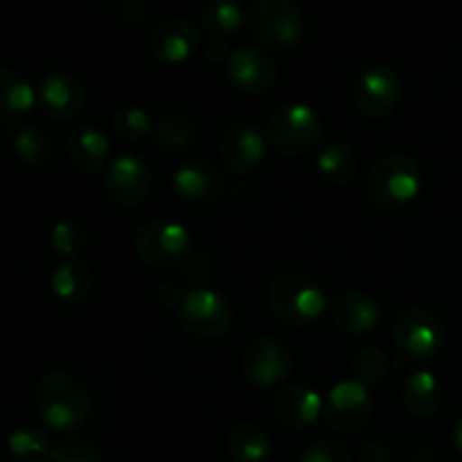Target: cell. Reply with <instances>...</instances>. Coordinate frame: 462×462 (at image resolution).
Wrapping results in <instances>:
<instances>
[{"instance_id":"6da1fadb","label":"cell","mask_w":462,"mask_h":462,"mask_svg":"<svg viewBox=\"0 0 462 462\" xmlns=\"http://www.w3.org/2000/svg\"><path fill=\"white\" fill-rule=\"evenodd\" d=\"M34 404L48 429L68 433L79 429L90 415V397L79 379L68 373H45L34 391Z\"/></svg>"},{"instance_id":"7a4b0ae2","label":"cell","mask_w":462,"mask_h":462,"mask_svg":"<svg viewBox=\"0 0 462 462\" xmlns=\"http://www.w3.org/2000/svg\"><path fill=\"white\" fill-rule=\"evenodd\" d=\"M328 298L323 289L302 273H282L269 287V310L282 325L310 328L325 314Z\"/></svg>"},{"instance_id":"3957f363","label":"cell","mask_w":462,"mask_h":462,"mask_svg":"<svg viewBox=\"0 0 462 462\" xmlns=\"http://www.w3.org/2000/svg\"><path fill=\"white\" fill-rule=\"evenodd\" d=\"M422 188V171L415 158L393 153L382 158L365 179V194L379 210H400L409 206Z\"/></svg>"},{"instance_id":"277c9868","label":"cell","mask_w":462,"mask_h":462,"mask_svg":"<svg viewBox=\"0 0 462 462\" xmlns=\"http://www.w3.org/2000/svg\"><path fill=\"white\" fill-rule=\"evenodd\" d=\"M264 134L273 152L282 156H302L319 144L323 122L307 104H282L266 117Z\"/></svg>"},{"instance_id":"5b68a950","label":"cell","mask_w":462,"mask_h":462,"mask_svg":"<svg viewBox=\"0 0 462 462\" xmlns=\"http://www.w3.org/2000/svg\"><path fill=\"white\" fill-rule=\"evenodd\" d=\"M140 260L156 269L183 266L192 255V237L188 228L174 219H152L138 228L134 237Z\"/></svg>"},{"instance_id":"8992f818","label":"cell","mask_w":462,"mask_h":462,"mask_svg":"<svg viewBox=\"0 0 462 462\" xmlns=\"http://www.w3.org/2000/svg\"><path fill=\"white\" fill-rule=\"evenodd\" d=\"M253 36L269 48H289L305 32V18L291 0H257L248 14Z\"/></svg>"},{"instance_id":"52a82bcc","label":"cell","mask_w":462,"mask_h":462,"mask_svg":"<svg viewBox=\"0 0 462 462\" xmlns=\"http://www.w3.org/2000/svg\"><path fill=\"white\" fill-rule=\"evenodd\" d=\"M402 77L386 63L370 66L356 77L352 86V102L365 117H386L397 108L402 99Z\"/></svg>"},{"instance_id":"ba28073f","label":"cell","mask_w":462,"mask_h":462,"mask_svg":"<svg viewBox=\"0 0 462 462\" xmlns=\"http://www.w3.org/2000/svg\"><path fill=\"white\" fill-rule=\"evenodd\" d=\"M395 343L409 361H429L445 346V328L433 311L411 307L397 319Z\"/></svg>"},{"instance_id":"9c48e42d","label":"cell","mask_w":462,"mask_h":462,"mask_svg":"<svg viewBox=\"0 0 462 462\" xmlns=\"http://www.w3.org/2000/svg\"><path fill=\"white\" fill-rule=\"evenodd\" d=\"M179 320L185 332L194 337L217 338L228 332L233 323V310L221 293L212 289H192L183 296Z\"/></svg>"},{"instance_id":"30bf717a","label":"cell","mask_w":462,"mask_h":462,"mask_svg":"<svg viewBox=\"0 0 462 462\" xmlns=\"http://www.w3.org/2000/svg\"><path fill=\"white\" fill-rule=\"evenodd\" d=\"M153 174L147 161L135 153H122L108 165L104 189L108 201L122 208H134L147 199L152 192Z\"/></svg>"},{"instance_id":"8fae6325","label":"cell","mask_w":462,"mask_h":462,"mask_svg":"<svg viewBox=\"0 0 462 462\" xmlns=\"http://www.w3.org/2000/svg\"><path fill=\"white\" fill-rule=\"evenodd\" d=\"M370 413H373L370 393L356 379L338 382L328 393L323 415L334 431L356 433L361 427H365V422L370 420Z\"/></svg>"},{"instance_id":"7c38bea8","label":"cell","mask_w":462,"mask_h":462,"mask_svg":"<svg viewBox=\"0 0 462 462\" xmlns=\"http://www.w3.org/2000/svg\"><path fill=\"white\" fill-rule=\"evenodd\" d=\"M239 365L248 382L269 388L291 373V352L280 338H257L244 347Z\"/></svg>"},{"instance_id":"4fadbf2b","label":"cell","mask_w":462,"mask_h":462,"mask_svg":"<svg viewBox=\"0 0 462 462\" xmlns=\"http://www.w3.org/2000/svg\"><path fill=\"white\" fill-rule=\"evenodd\" d=\"M226 75L239 93L264 95L278 81V66L264 50L242 45L230 52V59L226 61Z\"/></svg>"},{"instance_id":"5bb4252c","label":"cell","mask_w":462,"mask_h":462,"mask_svg":"<svg viewBox=\"0 0 462 462\" xmlns=\"http://www.w3.org/2000/svg\"><path fill=\"white\" fill-rule=\"evenodd\" d=\"M88 95L84 84L75 75L54 70L41 79L39 108L45 117L54 122H70L84 113Z\"/></svg>"},{"instance_id":"9a60e30c","label":"cell","mask_w":462,"mask_h":462,"mask_svg":"<svg viewBox=\"0 0 462 462\" xmlns=\"http://www.w3.org/2000/svg\"><path fill=\"white\" fill-rule=\"evenodd\" d=\"M266 153V140L264 135L257 131L255 125L251 122H235L226 129L224 138H221L219 156L221 162L228 167L233 174H251Z\"/></svg>"},{"instance_id":"2e32d148","label":"cell","mask_w":462,"mask_h":462,"mask_svg":"<svg viewBox=\"0 0 462 462\" xmlns=\"http://www.w3.org/2000/svg\"><path fill=\"white\" fill-rule=\"evenodd\" d=\"M199 48V30L188 18H170L153 27L149 52L161 63L188 61Z\"/></svg>"},{"instance_id":"e0dca14e","label":"cell","mask_w":462,"mask_h":462,"mask_svg":"<svg viewBox=\"0 0 462 462\" xmlns=\"http://www.w3.org/2000/svg\"><path fill=\"white\" fill-rule=\"evenodd\" d=\"M325 402L316 388L307 383H289L273 397V415L282 427H311L323 415Z\"/></svg>"},{"instance_id":"ac0fdd59","label":"cell","mask_w":462,"mask_h":462,"mask_svg":"<svg viewBox=\"0 0 462 462\" xmlns=\"http://www.w3.org/2000/svg\"><path fill=\"white\" fill-rule=\"evenodd\" d=\"M68 158L81 174H97L106 167L111 144L106 134L93 125H79L68 134Z\"/></svg>"},{"instance_id":"d6986e66","label":"cell","mask_w":462,"mask_h":462,"mask_svg":"<svg viewBox=\"0 0 462 462\" xmlns=\"http://www.w3.org/2000/svg\"><path fill=\"white\" fill-rule=\"evenodd\" d=\"M332 319L343 332L368 334L382 323V307L368 293L346 291L334 300Z\"/></svg>"},{"instance_id":"ffe728a7","label":"cell","mask_w":462,"mask_h":462,"mask_svg":"<svg viewBox=\"0 0 462 462\" xmlns=\"http://www.w3.org/2000/svg\"><path fill=\"white\" fill-rule=\"evenodd\" d=\"M39 102V93L25 79V75L14 68L0 70V117L7 129L21 126V120Z\"/></svg>"},{"instance_id":"44dd1931","label":"cell","mask_w":462,"mask_h":462,"mask_svg":"<svg viewBox=\"0 0 462 462\" xmlns=\"http://www.w3.org/2000/svg\"><path fill=\"white\" fill-rule=\"evenodd\" d=\"M171 188H174L176 197L183 199L185 203H199L210 201L219 189V171L203 161H189L180 165L171 176Z\"/></svg>"},{"instance_id":"7402d4cb","label":"cell","mask_w":462,"mask_h":462,"mask_svg":"<svg viewBox=\"0 0 462 462\" xmlns=\"http://www.w3.org/2000/svg\"><path fill=\"white\" fill-rule=\"evenodd\" d=\"M50 287L63 305H79L93 289V273L81 260H63L52 271Z\"/></svg>"},{"instance_id":"603a6c76","label":"cell","mask_w":462,"mask_h":462,"mask_svg":"<svg viewBox=\"0 0 462 462\" xmlns=\"http://www.w3.org/2000/svg\"><path fill=\"white\" fill-rule=\"evenodd\" d=\"M404 406L418 418H429L440 409L442 388L431 370H415L402 388Z\"/></svg>"},{"instance_id":"cb8c5ba5","label":"cell","mask_w":462,"mask_h":462,"mask_svg":"<svg viewBox=\"0 0 462 462\" xmlns=\"http://www.w3.org/2000/svg\"><path fill=\"white\" fill-rule=\"evenodd\" d=\"M9 131L12 138V152L18 162L25 167H45L52 158V140L43 129L34 125L14 126Z\"/></svg>"},{"instance_id":"d4e9b609","label":"cell","mask_w":462,"mask_h":462,"mask_svg":"<svg viewBox=\"0 0 462 462\" xmlns=\"http://www.w3.org/2000/svg\"><path fill=\"white\" fill-rule=\"evenodd\" d=\"M316 167L329 185H350L359 174V161H356L355 152L338 140L320 147Z\"/></svg>"},{"instance_id":"484cf974","label":"cell","mask_w":462,"mask_h":462,"mask_svg":"<svg viewBox=\"0 0 462 462\" xmlns=\"http://www.w3.org/2000/svg\"><path fill=\"white\" fill-rule=\"evenodd\" d=\"M271 438L257 424H235L228 431V454L237 462H264L271 456Z\"/></svg>"},{"instance_id":"4316f807","label":"cell","mask_w":462,"mask_h":462,"mask_svg":"<svg viewBox=\"0 0 462 462\" xmlns=\"http://www.w3.org/2000/svg\"><path fill=\"white\" fill-rule=\"evenodd\" d=\"M153 143L165 152H183L197 138V129H194L192 120L183 113H165L161 120L153 125Z\"/></svg>"},{"instance_id":"83f0119b","label":"cell","mask_w":462,"mask_h":462,"mask_svg":"<svg viewBox=\"0 0 462 462\" xmlns=\"http://www.w3.org/2000/svg\"><path fill=\"white\" fill-rule=\"evenodd\" d=\"M201 25L217 41L233 39L242 27V9L230 0H210L201 9Z\"/></svg>"},{"instance_id":"f1b7e54d","label":"cell","mask_w":462,"mask_h":462,"mask_svg":"<svg viewBox=\"0 0 462 462\" xmlns=\"http://www.w3.org/2000/svg\"><path fill=\"white\" fill-rule=\"evenodd\" d=\"M7 449L16 462H45L52 458L54 447L50 445V438L45 433L32 427H23L9 436Z\"/></svg>"},{"instance_id":"f546056e","label":"cell","mask_w":462,"mask_h":462,"mask_svg":"<svg viewBox=\"0 0 462 462\" xmlns=\"http://www.w3.org/2000/svg\"><path fill=\"white\" fill-rule=\"evenodd\" d=\"M50 242H52L54 251H57L59 255L66 257V260H77V255H79L86 248V244H88V230L84 228L81 221L66 217V219L54 224Z\"/></svg>"},{"instance_id":"4dcf8cb0","label":"cell","mask_w":462,"mask_h":462,"mask_svg":"<svg viewBox=\"0 0 462 462\" xmlns=\"http://www.w3.org/2000/svg\"><path fill=\"white\" fill-rule=\"evenodd\" d=\"M111 126L122 140H129V143H138L143 140L149 131H153L152 117L147 116V111L140 106H122L113 113Z\"/></svg>"},{"instance_id":"1f68e13d","label":"cell","mask_w":462,"mask_h":462,"mask_svg":"<svg viewBox=\"0 0 462 462\" xmlns=\"http://www.w3.org/2000/svg\"><path fill=\"white\" fill-rule=\"evenodd\" d=\"M388 370V359L379 347H364L355 355L352 359V374L359 383H364L365 388L373 386V383L383 382Z\"/></svg>"},{"instance_id":"d6a6232c","label":"cell","mask_w":462,"mask_h":462,"mask_svg":"<svg viewBox=\"0 0 462 462\" xmlns=\"http://www.w3.org/2000/svg\"><path fill=\"white\" fill-rule=\"evenodd\" d=\"M50 462H99L97 451L81 438H63L54 445Z\"/></svg>"},{"instance_id":"836d02e7","label":"cell","mask_w":462,"mask_h":462,"mask_svg":"<svg viewBox=\"0 0 462 462\" xmlns=\"http://www.w3.org/2000/svg\"><path fill=\"white\" fill-rule=\"evenodd\" d=\"M298 462H350V454L338 440L319 438L311 445H307Z\"/></svg>"},{"instance_id":"e575fe53","label":"cell","mask_w":462,"mask_h":462,"mask_svg":"<svg viewBox=\"0 0 462 462\" xmlns=\"http://www.w3.org/2000/svg\"><path fill=\"white\" fill-rule=\"evenodd\" d=\"M361 462H388V451L382 442H368V445L361 449L359 456Z\"/></svg>"},{"instance_id":"d590c367","label":"cell","mask_w":462,"mask_h":462,"mask_svg":"<svg viewBox=\"0 0 462 462\" xmlns=\"http://www.w3.org/2000/svg\"><path fill=\"white\" fill-rule=\"evenodd\" d=\"M144 18H147V9H144L143 3L138 0H131V3L125 5V21L131 23V25H143Z\"/></svg>"},{"instance_id":"8d00e7d4","label":"cell","mask_w":462,"mask_h":462,"mask_svg":"<svg viewBox=\"0 0 462 462\" xmlns=\"http://www.w3.org/2000/svg\"><path fill=\"white\" fill-rule=\"evenodd\" d=\"M208 59H210V61H228L230 59V50L226 48V45H217V43H212L210 48H208Z\"/></svg>"},{"instance_id":"74e56055","label":"cell","mask_w":462,"mask_h":462,"mask_svg":"<svg viewBox=\"0 0 462 462\" xmlns=\"http://www.w3.org/2000/svg\"><path fill=\"white\" fill-rule=\"evenodd\" d=\"M454 445H456V449H458V454L462 456V415L456 420V424H454Z\"/></svg>"}]
</instances>
